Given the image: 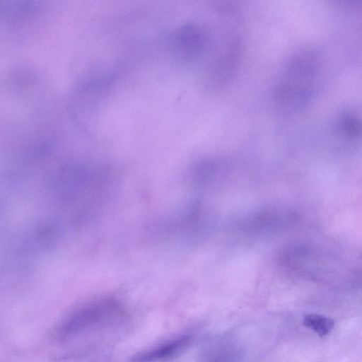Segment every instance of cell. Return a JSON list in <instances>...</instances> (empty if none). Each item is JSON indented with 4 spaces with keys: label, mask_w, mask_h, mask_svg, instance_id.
I'll return each mask as SVG.
<instances>
[{
    "label": "cell",
    "mask_w": 362,
    "mask_h": 362,
    "mask_svg": "<svg viewBox=\"0 0 362 362\" xmlns=\"http://www.w3.org/2000/svg\"><path fill=\"white\" fill-rule=\"evenodd\" d=\"M316 57L314 50L304 49L288 64L278 93L279 100L286 107H298L310 97L317 68Z\"/></svg>",
    "instance_id": "cell-1"
},
{
    "label": "cell",
    "mask_w": 362,
    "mask_h": 362,
    "mask_svg": "<svg viewBox=\"0 0 362 362\" xmlns=\"http://www.w3.org/2000/svg\"><path fill=\"white\" fill-rule=\"evenodd\" d=\"M121 306L112 298L92 300L73 311L62 327L63 334L74 333L103 325L120 313Z\"/></svg>",
    "instance_id": "cell-2"
},
{
    "label": "cell",
    "mask_w": 362,
    "mask_h": 362,
    "mask_svg": "<svg viewBox=\"0 0 362 362\" xmlns=\"http://www.w3.org/2000/svg\"><path fill=\"white\" fill-rule=\"evenodd\" d=\"M192 335L180 334L134 355L131 362H165L182 354L190 345Z\"/></svg>",
    "instance_id": "cell-3"
},
{
    "label": "cell",
    "mask_w": 362,
    "mask_h": 362,
    "mask_svg": "<svg viewBox=\"0 0 362 362\" xmlns=\"http://www.w3.org/2000/svg\"><path fill=\"white\" fill-rule=\"evenodd\" d=\"M303 324L320 337H324L334 328V321L321 315L307 314L303 317Z\"/></svg>",
    "instance_id": "cell-4"
}]
</instances>
